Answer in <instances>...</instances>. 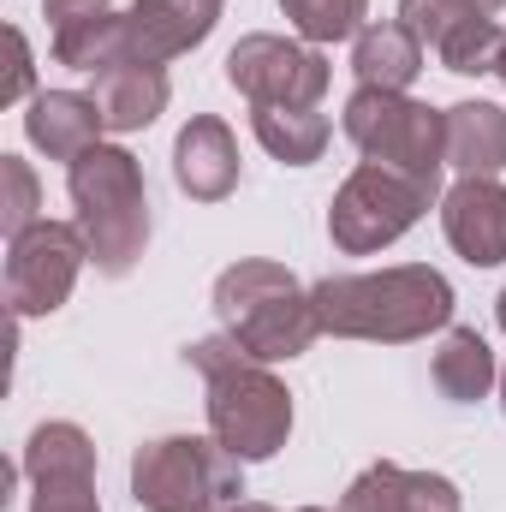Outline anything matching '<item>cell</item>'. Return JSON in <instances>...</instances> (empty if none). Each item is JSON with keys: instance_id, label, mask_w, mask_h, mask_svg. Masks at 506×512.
Here are the masks:
<instances>
[{"instance_id": "obj_1", "label": "cell", "mask_w": 506, "mask_h": 512, "mask_svg": "<svg viewBox=\"0 0 506 512\" xmlns=\"http://www.w3.org/2000/svg\"><path fill=\"white\" fill-rule=\"evenodd\" d=\"M316 322L334 340H376V346H405L429 340L453 322V286L429 262H399L381 274H328L310 286Z\"/></svg>"}, {"instance_id": "obj_2", "label": "cell", "mask_w": 506, "mask_h": 512, "mask_svg": "<svg viewBox=\"0 0 506 512\" xmlns=\"http://www.w3.org/2000/svg\"><path fill=\"white\" fill-rule=\"evenodd\" d=\"M185 364L209 382V399H203L209 405V435L227 453L256 465V459H274L286 447V435H292V393L268 364H256L239 340L209 334V340L185 346Z\"/></svg>"}, {"instance_id": "obj_3", "label": "cell", "mask_w": 506, "mask_h": 512, "mask_svg": "<svg viewBox=\"0 0 506 512\" xmlns=\"http://www.w3.org/2000/svg\"><path fill=\"white\" fill-rule=\"evenodd\" d=\"M215 316H221V334L239 340L256 364L304 358L316 346V334H322L316 304H310V286H298L292 268L262 262V256L233 262L215 280Z\"/></svg>"}, {"instance_id": "obj_4", "label": "cell", "mask_w": 506, "mask_h": 512, "mask_svg": "<svg viewBox=\"0 0 506 512\" xmlns=\"http://www.w3.org/2000/svg\"><path fill=\"white\" fill-rule=\"evenodd\" d=\"M66 191L84 227V245L96 274L120 280L137 268V256L149 245V191H143V167L120 143H96L66 167Z\"/></svg>"}, {"instance_id": "obj_5", "label": "cell", "mask_w": 506, "mask_h": 512, "mask_svg": "<svg viewBox=\"0 0 506 512\" xmlns=\"http://www.w3.org/2000/svg\"><path fill=\"white\" fill-rule=\"evenodd\" d=\"M245 495V459L215 435H161L131 453V501L143 512H227Z\"/></svg>"}, {"instance_id": "obj_6", "label": "cell", "mask_w": 506, "mask_h": 512, "mask_svg": "<svg viewBox=\"0 0 506 512\" xmlns=\"http://www.w3.org/2000/svg\"><path fill=\"white\" fill-rule=\"evenodd\" d=\"M340 126L358 143L364 161L441 191V167H447V114L441 108L393 96V90H352Z\"/></svg>"}, {"instance_id": "obj_7", "label": "cell", "mask_w": 506, "mask_h": 512, "mask_svg": "<svg viewBox=\"0 0 506 512\" xmlns=\"http://www.w3.org/2000/svg\"><path fill=\"white\" fill-rule=\"evenodd\" d=\"M429 203H435L429 185H417V179H405L393 167L364 161V167H352V179L328 203V239L346 256H376L393 239H405L423 221Z\"/></svg>"}, {"instance_id": "obj_8", "label": "cell", "mask_w": 506, "mask_h": 512, "mask_svg": "<svg viewBox=\"0 0 506 512\" xmlns=\"http://www.w3.org/2000/svg\"><path fill=\"white\" fill-rule=\"evenodd\" d=\"M227 84L251 108H316L334 84V66L310 42L256 30V36H239V48L227 54Z\"/></svg>"}, {"instance_id": "obj_9", "label": "cell", "mask_w": 506, "mask_h": 512, "mask_svg": "<svg viewBox=\"0 0 506 512\" xmlns=\"http://www.w3.org/2000/svg\"><path fill=\"white\" fill-rule=\"evenodd\" d=\"M84 262H90V245H84L78 221H36L30 233H18L6 245V304H12V322L54 316L72 298Z\"/></svg>"}, {"instance_id": "obj_10", "label": "cell", "mask_w": 506, "mask_h": 512, "mask_svg": "<svg viewBox=\"0 0 506 512\" xmlns=\"http://www.w3.org/2000/svg\"><path fill=\"white\" fill-rule=\"evenodd\" d=\"M48 30H54V60L72 72H108L114 60L131 54V30L114 12V0H48L42 6Z\"/></svg>"}, {"instance_id": "obj_11", "label": "cell", "mask_w": 506, "mask_h": 512, "mask_svg": "<svg viewBox=\"0 0 506 512\" xmlns=\"http://www.w3.org/2000/svg\"><path fill=\"white\" fill-rule=\"evenodd\" d=\"M441 227H447V245L471 268H501L506 262V185L501 179H459L441 197Z\"/></svg>"}, {"instance_id": "obj_12", "label": "cell", "mask_w": 506, "mask_h": 512, "mask_svg": "<svg viewBox=\"0 0 506 512\" xmlns=\"http://www.w3.org/2000/svg\"><path fill=\"white\" fill-rule=\"evenodd\" d=\"M173 179L191 203H221L239 185V137L215 114H191V126L173 143Z\"/></svg>"}, {"instance_id": "obj_13", "label": "cell", "mask_w": 506, "mask_h": 512, "mask_svg": "<svg viewBox=\"0 0 506 512\" xmlns=\"http://www.w3.org/2000/svg\"><path fill=\"white\" fill-rule=\"evenodd\" d=\"M221 24V0H131L126 30H131V54L143 60H179L197 42H209V30Z\"/></svg>"}, {"instance_id": "obj_14", "label": "cell", "mask_w": 506, "mask_h": 512, "mask_svg": "<svg viewBox=\"0 0 506 512\" xmlns=\"http://www.w3.org/2000/svg\"><path fill=\"white\" fill-rule=\"evenodd\" d=\"M340 512H465L459 489L435 471H405V465H370L352 477L340 495Z\"/></svg>"}, {"instance_id": "obj_15", "label": "cell", "mask_w": 506, "mask_h": 512, "mask_svg": "<svg viewBox=\"0 0 506 512\" xmlns=\"http://www.w3.org/2000/svg\"><path fill=\"white\" fill-rule=\"evenodd\" d=\"M102 108H96V96H78V90H42V96H30V114H24V137L48 155V161H78L84 149H96L102 143Z\"/></svg>"}, {"instance_id": "obj_16", "label": "cell", "mask_w": 506, "mask_h": 512, "mask_svg": "<svg viewBox=\"0 0 506 512\" xmlns=\"http://www.w3.org/2000/svg\"><path fill=\"white\" fill-rule=\"evenodd\" d=\"M96 108H102L108 131L155 126L161 108H167V66L161 60H143V54L114 60L108 72H96Z\"/></svg>"}, {"instance_id": "obj_17", "label": "cell", "mask_w": 506, "mask_h": 512, "mask_svg": "<svg viewBox=\"0 0 506 512\" xmlns=\"http://www.w3.org/2000/svg\"><path fill=\"white\" fill-rule=\"evenodd\" d=\"M352 72H358V90L405 96L423 72V42L405 24H364L358 42H352Z\"/></svg>"}, {"instance_id": "obj_18", "label": "cell", "mask_w": 506, "mask_h": 512, "mask_svg": "<svg viewBox=\"0 0 506 512\" xmlns=\"http://www.w3.org/2000/svg\"><path fill=\"white\" fill-rule=\"evenodd\" d=\"M447 167H459V179H495L506 167V114L495 102L447 108Z\"/></svg>"}, {"instance_id": "obj_19", "label": "cell", "mask_w": 506, "mask_h": 512, "mask_svg": "<svg viewBox=\"0 0 506 512\" xmlns=\"http://www.w3.org/2000/svg\"><path fill=\"white\" fill-rule=\"evenodd\" d=\"M429 376H435V387H441L453 405H477L489 387L501 382L495 352H489V340H483L477 328H447V334H441V346H435Z\"/></svg>"}, {"instance_id": "obj_20", "label": "cell", "mask_w": 506, "mask_h": 512, "mask_svg": "<svg viewBox=\"0 0 506 512\" xmlns=\"http://www.w3.org/2000/svg\"><path fill=\"white\" fill-rule=\"evenodd\" d=\"M24 477L30 483H96V447L78 423H42L24 441Z\"/></svg>"}, {"instance_id": "obj_21", "label": "cell", "mask_w": 506, "mask_h": 512, "mask_svg": "<svg viewBox=\"0 0 506 512\" xmlns=\"http://www.w3.org/2000/svg\"><path fill=\"white\" fill-rule=\"evenodd\" d=\"M251 126H256V143L274 155V161H286V167H310V161H322V149H328V114H316V108H251Z\"/></svg>"}, {"instance_id": "obj_22", "label": "cell", "mask_w": 506, "mask_h": 512, "mask_svg": "<svg viewBox=\"0 0 506 512\" xmlns=\"http://www.w3.org/2000/svg\"><path fill=\"white\" fill-rule=\"evenodd\" d=\"M286 24L298 30V42L310 48H328V42H346L364 30L370 18V0H280Z\"/></svg>"}, {"instance_id": "obj_23", "label": "cell", "mask_w": 506, "mask_h": 512, "mask_svg": "<svg viewBox=\"0 0 506 512\" xmlns=\"http://www.w3.org/2000/svg\"><path fill=\"white\" fill-rule=\"evenodd\" d=\"M506 48V30L495 18H471L465 30H453L435 54H441V66L447 72H459V78H477V72H495V60H501Z\"/></svg>"}, {"instance_id": "obj_24", "label": "cell", "mask_w": 506, "mask_h": 512, "mask_svg": "<svg viewBox=\"0 0 506 512\" xmlns=\"http://www.w3.org/2000/svg\"><path fill=\"white\" fill-rule=\"evenodd\" d=\"M0 227H6V239H18V233H30L42 215V191H36V173H30V161L24 155H0Z\"/></svg>"}, {"instance_id": "obj_25", "label": "cell", "mask_w": 506, "mask_h": 512, "mask_svg": "<svg viewBox=\"0 0 506 512\" xmlns=\"http://www.w3.org/2000/svg\"><path fill=\"white\" fill-rule=\"evenodd\" d=\"M471 18H489V12H477L471 0H399V24L423 42V48H441L453 30H465Z\"/></svg>"}, {"instance_id": "obj_26", "label": "cell", "mask_w": 506, "mask_h": 512, "mask_svg": "<svg viewBox=\"0 0 506 512\" xmlns=\"http://www.w3.org/2000/svg\"><path fill=\"white\" fill-rule=\"evenodd\" d=\"M30 512H102L96 483H30Z\"/></svg>"}, {"instance_id": "obj_27", "label": "cell", "mask_w": 506, "mask_h": 512, "mask_svg": "<svg viewBox=\"0 0 506 512\" xmlns=\"http://www.w3.org/2000/svg\"><path fill=\"white\" fill-rule=\"evenodd\" d=\"M6 48H12V72H6V90H0V102H24V96H30V78H36V66H30V42H24V30H18V24L6 30Z\"/></svg>"}, {"instance_id": "obj_28", "label": "cell", "mask_w": 506, "mask_h": 512, "mask_svg": "<svg viewBox=\"0 0 506 512\" xmlns=\"http://www.w3.org/2000/svg\"><path fill=\"white\" fill-rule=\"evenodd\" d=\"M471 6H477V12H489V18H495V12H501L506 0H471Z\"/></svg>"}, {"instance_id": "obj_29", "label": "cell", "mask_w": 506, "mask_h": 512, "mask_svg": "<svg viewBox=\"0 0 506 512\" xmlns=\"http://www.w3.org/2000/svg\"><path fill=\"white\" fill-rule=\"evenodd\" d=\"M227 512H274V507H262V501H239V507H227Z\"/></svg>"}, {"instance_id": "obj_30", "label": "cell", "mask_w": 506, "mask_h": 512, "mask_svg": "<svg viewBox=\"0 0 506 512\" xmlns=\"http://www.w3.org/2000/svg\"><path fill=\"white\" fill-rule=\"evenodd\" d=\"M495 78H501V84H506V48H501V60H495Z\"/></svg>"}, {"instance_id": "obj_31", "label": "cell", "mask_w": 506, "mask_h": 512, "mask_svg": "<svg viewBox=\"0 0 506 512\" xmlns=\"http://www.w3.org/2000/svg\"><path fill=\"white\" fill-rule=\"evenodd\" d=\"M495 316H501V334H506V292H501V304H495Z\"/></svg>"}, {"instance_id": "obj_32", "label": "cell", "mask_w": 506, "mask_h": 512, "mask_svg": "<svg viewBox=\"0 0 506 512\" xmlns=\"http://www.w3.org/2000/svg\"><path fill=\"white\" fill-rule=\"evenodd\" d=\"M501 405H506V370H501Z\"/></svg>"}]
</instances>
